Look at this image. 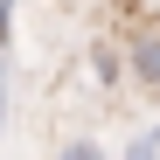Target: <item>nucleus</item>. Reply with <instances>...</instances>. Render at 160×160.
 <instances>
[{
	"mask_svg": "<svg viewBox=\"0 0 160 160\" xmlns=\"http://www.w3.org/2000/svg\"><path fill=\"white\" fill-rule=\"evenodd\" d=\"M91 70H98V84H125V70H118V49H112V42H98V49H91Z\"/></svg>",
	"mask_w": 160,
	"mask_h": 160,
	"instance_id": "3",
	"label": "nucleus"
},
{
	"mask_svg": "<svg viewBox=\"0 0 160 160\" xmlns=\"http://www.w3.org/2000/svg\"><path fill=\"white\" fill-rule=\"evenodd\" d=\"M118 160H160V118L153 125H139V132H132V139H125V153Z\"/></svg>",
	"mask_w": 160,
	"mask_h": 160,
	"instance_id": "2",
	"label": "nucleus"
},
{
	"mask_svg": "<svg viewBox=\"0 0 160 160\" xmlns=\"http://www.w3.org/2000/svg\"><path fill=\"white\" fill-rule=\"evenodd\" d=\"M118 70L132 77V91L160 98V28H132V35H125V56H118Z\"/></svg>",
	"mask_w": 160,
	"mask_h": 160,
	"instance_id": "1",
	"label": "nucleus"
},
{
	"mask_svg": "<svg viewBox=\"0 0 160 160\" xmlns=\"http://www.w3.org/2000/svg\"><path fill=\"white\" fill-rule=\"evenodd\" d=\"M14 7H21V0H0V14H14Z\"/></svg>",
	"mask_w": 160,
	"mask_h": 160,
	"instance_id": "5",
	"label": "nucleus"
},
{
	"mask_svg": "<svg viewBox=\"0 0 160 160\" xmlns=\"http://www.w3.org/2000/svg\"><path fill=\"white\" fill-rule=\"evenodd\" d=\"M56 160H104V146H98V139H63Z\"/></svg>",
	"mask_w": 160,
	"mask_h": 160,
	"instance_id": "4",
	"label": "nucleus"
}]
</instances>
